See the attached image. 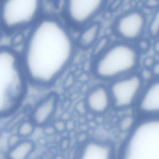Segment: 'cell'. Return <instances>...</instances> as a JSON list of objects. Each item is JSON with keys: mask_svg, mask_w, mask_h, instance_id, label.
<instances>
[{"mask_svg": "<svg viewBox=\"0 0 159 159\" xmlns=\"http://www.w3.org/2000/svg\"><path fill=\"white\" fill-rule=\"evenodd\" d=\"M53 159H65L64 157L61 154H58L54 157Z\"/></svg>", "mask_w": 159, "mask_h": 159, "instance_id": "cell-30", "label": "cell"}, {"mask_svg": "<svg viewBox=\"0 0 159 159\" xmlns=\"http://www.w3.org/2000/svg\"><path fill=\"white\" fill-rule=\"evenodd\" d=\"M137 119V117L133 116H126L122 118L119 124L120 129L124 132H129L136 124Z\"/></svg>", "mask_w": 159, "mask_h": 159, "instance_id": "cell-16", "label": "cell"}, {"mask_svg": "<svg viewBox=\"0 0 159 159\" xmlns=\"http://www.w3.org/2000/svg\"><path fill=\"white\" fill-rule=\"evenodd\" d=\"M43 132L47 136H52L57 133L53 125H47L43 127Z\"/></svg>", "mask_w": 159, "mask_h": 159, "instance_id": "cell-23", "label": "cell"}, {"mask_svg": "<svg viewBox=\"0 0 159 159\" xmlns=\"http://www.w3.org/2000/svg\"><path fill=\"white\" fill-rule=\"evenodd\" d=\"M117 159H159V118H138Z\"/></svg>", "mask_w": 159, "mask_h": 159, "instance_id": "cell-3", "label": "cell"}, {"mask_svg": "<svg viewBox=\"0 0 159 159\" xmlns=\"http://www.w3.org/2000/svg\"><path fill=\"white\" fill-rule=\"evenodd\" d=\"M38 0L0 1V27L7 32H16L33 23L39 14Z\"/></svg>", "mask_w": 159, "mask_h": 159, "instance_id": "cell-5", "label": "cell"}, {"mask_svg": "<svg viewBox=\"0 0 159 159\" xmlns=\"http://www.w3.org/2000/svg\"><path fill=\"white\" fill-rule=\"evenodd\" d=\"M23 38H24V36H23V35L18 33L14 36L13 40H12V42H13L14 45H19L23 41Z\"/></svg>", "mask_w": 159, "mask_h": 159, "instance_id": "cell-24", "label": "cell"}, {"mask_svg": "<svg viewBox=\"0 0 159 159\" xmlns=\"http://www.w3.org/2000/svg\"><path fill=\"white\" fill-rule=\"evenodd\" d=\"M28 82L20 56L12 49L0 47V119L19 108L27 94Z\"/></svg>", "mask_w": 159, "mask_h": 159, "instance_id": "cell-2", "label": "cell"}, {"mask_svg": "<svg viewBox=\"0 0 159 159\" xmlns=\"http://www.w3.org/2000/svg\"><path fill=\"white\" fill-rule=\"evenodd\" d=\"M69 145H70V142L69 140L67 139H64L61 143V148L62 150H66L69 147Z\"/></svg>", "mask_w": 159, "mask_h": 159, "instance_id": "cell-28", "label": "cell"}, {"mask_svg": "<svg viewBox=\"0 0 159 159\" xmlns=\"http://www.w3.org/2000/svg\"><path fill=\"white\" fill-rule=\"evenodd\" d=\"M140 61V53L136 47L128 42H119L101 54L93 71L101 79L114 80L136 72Z\"/></svg>", "mask_w": 159, "mask_h": 159, "instance_id": "cell-4", "label": "cell"}, {"mask_svg": "<svg viewBox=\"0 0 159 159\" xmlns=\"http://www.w3.org/2000/svg\"><path fill=\"white\" fill-rule=\"evenodd\" d=\"M139 73H133L114 80L108 88L112 106L118 110L134 107L144 88Z\"/></svg>", "mask_w": 159, "mask_h": 159, "instance_id": "cell-6", "label": "cell"}, {"mask_svg": "<svg viewBox=\"0 0 159 159\" xmlns=\"http://www.w3.org/2000/svg\"><path fill=\"white\" fill-rule=\"evenodd\" d=\"M156 63L153 57L148 56V57H146L143 61V67L151 69Z\"/></svg>", "mask_w": 159, "mask_h": 159, "instance_id": "cell-22", "label": "cell"}, {"mask_svg": "<svg viewBox=\"0 0 159 159\" xmlns=\"http://www.w3.org/2000/svg\"><path fill=\"white\" fill-rule=\"evenodd\" d=\"M36 126L30 118L20 122L17 128L16 133L22 139H30L35 131Z\"/></svg>", "mask_w": 159, "mask_h": 159, "instance_id": "cell-15", "label": "cell"}, {"mask_svg": "<svg viewBox=\"0 0 159 159\" xmlns=\"http://www.w3.org/2000/svg\"><path fill=\"white\" fill-rule=\"evenodd\" d=\"M77 141H78L79 143L82 144V145L86 143L87 142L89 141L87 133H82L79 134V135L78 136V138H77Z\"/></svg>", "mask_w": 159, "mask_h": 159, "instance_id": "cell-26", "label": "cell"}, {"mask_svg": "<svg viewBox=\"0 0 159 159\" xmlns=\"http://www.w3.org/2000/svg\"><path fill=\"white\" fill-rule=\"evenodd\" d=\"M35 147V143L30 139H22L18 144L8 149L6 157V159H29Z\"/></svg>", "mask_w": 159, "mask_h": 159, "instance_id": "cell-13", "label": "cell"}, {"mask_svg": "<svg viewBox=\"0 0 159 159\" xmlns=\"http://www.w3.org/2000/svg\"><path fill=\"white\" fill-rule=\"evenodd\" d=\"M21 137L16 133H14L10 134L7 141V145L8 149L12 148L18 144L22 140Z\"/></svg>", "mask_w": 159, "mask_h": 159, "instance_id": "cell-19", "label": "cell"}, {"mask_svg": "<svg viewBox=\"0 0 159 159\" xmlns=\"http://www.w3.org/2000/svg\"><path fill=\"white\" fill-rule=\"evenodd\" d=\"M2 30H1V29H0V41H1V39H2Z\"/></svg>", "mask_w": 159, "mask_h": 159, "instance_id": "cell-31", "label": "cell"}, {"mask_svg": "<svg viewBox=\"0 0 159 159\" xmlns=\"http://www.w3.org/2000/svg\"><path fill=\"white\" fill-rule=\"evenodd\" d=\"M59 102L57 94L49 93L39 101L31 112L29 118L36 127H44L49 123L56 113Z\"/></svg>", "mask_w": 159, "mask_h": 159, "instance_id": "cell-10", "label": "cell"}, {"mask_svg": "<svg viewBox=\"0 0 159 159\" xmlns=\"http://www.w3.org/2000/svg\"><path fill=\"white\" fill-rule=\"evenodd\" d=\"M134 108L138 118H159V78L144 87Z\"/></svg>", "mask_w": 159, "mask_h": 159, "instance_id": "cell-8", "label": "cell"}, {"mask_svg": "<svg viewBox=\"0 0 159 159\" xmlns=\"http://www.w3.org/2000/svg\"><path fill=\"white\" fill-rule=\"evenodd\" d=\"M104 5L102 0H72L66 4V12L73 23L82 25L93 18Z\"/></svg>", "mask_w": 159, "mask_h": 159, "instance_id": "cell-9", "label": "cell"}, {"mask_svg": "<svg viewBox=\"0 0 159 159\" xmlns=\"http://www.w3.org/2000/svg\"><path fill=\"white\" fill-rule=\"evenodd\" d=\"M151 70L155 77L159 78V62L155 63Z\"/></svg>", "mask_w": 159, "mask_h": 159, "instance_id": "cell-27", "label": "cell"}, {"mask_svg": "<svg viewBox=\"0 0 159 159\" xmlns=\"http://www.w3.org/2000/svg\"><path fill=\"white\" fill-rule=\"evenodd\" d=\"M149 35L152 38L159 36V7L157 9L148 27Z\"/></svg>", "mask_w": 159, "mask_h": 159, "instance_id": "cell-17", "label": "cell"}, {"mask_svg": "<svg viewBox=\"0 0 159 159\" xmlns=\"http://www.w3.org/2000/svg\"><path fill=\"white\" fill-rule=\"evenodd\" d=\"M150 44L149 41L146 39L141 38L138 41L137 49L140 52H146L149 50L150 48Z\"/></svg>", "mask_w": 159, "mask_h": 159, "instance_id": "cell-20", "label": "cell"}, {"mask_svg": "<svg viewBox=\"0 0 159 159\" xmlns=\"http://www.w3.org/2000/svg\"><path fill=\"white\" fill-rule=\"evenodd\" d=\"M75 159H117V155L110 142L89 140L82 145Z\"/></svg>", "mask_w": 159, "mask_h": 159, "instance_id": "cell-11", "label": "cell"}, {"mask_svg": "<svg viewBox=\"0 0 159 159\" xmlns=\"http://www.w3.org/2000/svg\"><path fill=\"white\" fill-rule=\"evenodd\" d=\"M87 110L93 114L102 115L112 106L109 88L103 85H98L92 88L86 98Z\"/></svg>", "mask_w": 159, "mask_h": 159, "instance_id": "cell-12", "label": "cell"}, {"mask_svg": "<svg viewBox=\"0 0 159 159\" xmlns=\"http://www.w3.org/2000/svg\"><path fill=\"white\" fill-rule=\"evenodd\" d=\"M24 45L20 58L28 81L42 87L51 86L60 77L75 52L71 35L53 19L36 23Z\"/></svg>", "mask_w": 159, "mask_h": 159, "instance_id": "cell-1", "label": "cell"}, {"mask_svg": "<svg viewBox=\"0 0 159 159\" xmlns=\"http://www.w3.org/2000/svg\"><path fill=\"white\" fill-rule=\"evenodd\" d=\"M153 48L156 54H159V39H157L154 43Z\"/></svg>", "mask_w": 159, "mask_h": 159, "instance_id": "cell-29", "label": "cell"}, {"mask_svg": "<svg viewBox=\"0 0 159 159\" xmlns=\"http://www.w3.org/2000/svg\"><path fill=\"white\" fill-rule=\"evenodd\" d=\"M53 125L57 133H63L67 129V123L62 119L55 121Z\"/></svg>", "mask_w": 159, "mask_h": 159, "instance_id": "cell-21", "label": "cell"}, {"mask_svg": "<svg viewBox=\"0 0 159 159\" xmlns=\"http://www.w3.org/2000/svg\"><path fill=\"white\" fill-rule=\"evenodd\" d=\"M139 75L143 82H151L155 78L151 69L148 68H143L141 70V72L139 73Z\"/></svg>", "mask_w": 159, "mask_h": 159, "instance_id": "cell-18", "label": "cell"}, {"mask_svg": "<svg viewBox=\"0 0 159 159\" xmlns=\"http://www.w3.org/2000/svg\"><path fill=\"white\" fill-rule=\"evenodd\" d=\"M146 6L148 8H156L157 9L159 7V1H148L145 2Z\"/></svg>", "mask_w": 159, "mask_h": 159, "instance_id": "cell-25", "label": "cell"}, {"mask_svg": "<svg viewBox=\"0 0 159 159\" xmlns=\"http://www.w3.org/2000/svg\"><path fill=\"white\" fill-rule=\"evenodd\" d=\"M147 19L143 12L133 10L121 15L115 25L116 33L124 42L138 41L142 38L146 27Z\"/></svg>", "mask_w": 159, "mask_h": 159, "instance_id": "cell-7", "label": "cell"}, {"mask_svg": "<svg viewBox=\"0 0 159 159\" xmlns=\"http://www.w3.org/2000/svg\"><path fill=\"white\" fill-rule=\"evenodd\" d=\"M100 28L101 26L98 22L92 23L88 26L80 36V45L82 47L88 48L93 44L98 38Z\"/></svg>", "mask_w": 159, "mask_h": 159, "instance_id": "cell-14", "label": "cell"}]
</instances>
